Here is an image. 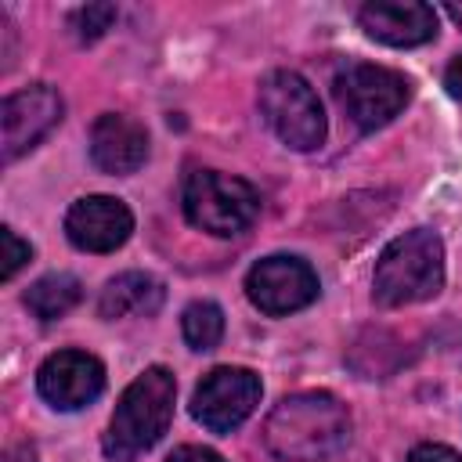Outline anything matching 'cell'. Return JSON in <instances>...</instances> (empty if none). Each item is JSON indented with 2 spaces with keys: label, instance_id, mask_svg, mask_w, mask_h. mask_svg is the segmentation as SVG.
Listing matches in <instances>:
<instances>
[{
  "label": "cell",
  "instance_id": "8",
  "mask_svg": "<svg viewBox=\"0 0 462 462\" xmlns=\"http://www.w3.org/2000/svg\"><path fill=\"white\" fill-rule=\"evenodd\" d=\"M318 274L307 260L300 256H289V253H274V256H263L249 267L245 274V296L256 310L271 314V318H282V314H292V310H303L318 300Z\"/></svg>",
  "mask_w": 462,
  "mask_h": 462
},
{
  "label": "cell",
  "instance_id": "20",
  "mask_svg": "<svg viewBox=\"0 0 462 462\" xmlns=\"http://www.w3.org/2000/svg\"><path fill=\"white\" fill-rule=\"evenodd\" d=\"M166 462H224L213 448H202V444H180Z\"/></svg>",
  "mask_w": 462,
  "mask_h": 462
},
{
  "label": "cell",
  "instance_id": "13",
  "mask_svg": "<svg viewBox=\"0 0 462 462\" xmlns=\"http://www.w3.org/2000/svg\"><path fill=\"white\" fill-rule=\"evenodd\" d=\"M90 159L101 173H134L148 159V130L134 116L105 112L90 126Z\"/></svg>",
  "mask_w": 462,
  "mask_h": 462
},
{
  "label": "cell",
  "instance_id": "11",
  "mask_svg": "<svg viewBox=\"0 0 462 462\" xmlns=\"http://www.w3.org/2000/svg\"><path fill=\"white\" fill-rule=\"evenodd\" d=\"M134 231V213L123 199L112 195H87L76 199L65 213V235L83 253H112Z\"/></svg>",
  "mask_w": 462,
  "mask_h": 462
},
{
  "label": "cell",
  "instance_id": "12",
  "mask_svg": "<svg viewBox=\"0 0 462 462\" xmlns=\"http://www.w3.org/2000/svg\"><path fill=\"white\" fill-rule=\"evenodd\" d=\"M357 22L386 47H419L437 36V11L419 0H372L357 11Z\"/></svg>",
  "mask_w": 462,
  "mask_h": 462
},
{
  "label": "cell",
  "instance_id": "16",
  "mask_svg": "<svg viewBox=\"0 0 462 462\" xmlns=\"http://www.w3.org/2000/svg\"><path fill=\"white\" fill-rule=\"evenodd\" d=\"M180 332L191 350H213L224 339V310L213 300H195L180 314Z\"/></svg>",
  "mask_w": 462,
  "mask_h": 462
},
{
  "label": "cell",
  "instance_id": "4",
  "mask_svg": "<svg viewBox=\"0 0 462 462\" xmlns=\"http://www.w3.org/2000/svg\"><path fill=\"white\" fill-rule=\"evenodd\" d=\"M180 206L191 227L217 238H231L260 217V191L242 177L220 170H195L184 180Z\"/></svg>",
  "mask_w": 462,
  "mask_h": 462
},
{
  "label": "cell",
  "instance_id": "22",
  "mask_svg": "<svg viewBox=\"0 0 462 462\" xmlns=\"http://www.w3.org/2000/svg\"><path fill=\"white\" fill-rule=\"evenodd\" d=\"M4 462H36V451H32V444H18L4 455Z\"/></svg>",
  "mask_w": 462,
  "mask_h": 462
},
{
  "label": "cell",
  "instance_id": "2",
  "mask_svg": "<svg viewBox=\"0 0 462 462\" xmlns=\"http://www.w3.org/2000/svg\"><path fill=\"white\" fill-rule=\"evenodd\" d=\"M173 401H177L173 372L162 365L144 368L116 401V411L101 437L105 455L112 462H134L137 455L155 448L173 422Z\"/></svg>",
  "mask_w": 462,
  "mask_h": 462
},
{
  "label": "cell",
  "instance_id": "17",
  "mask_svg": "<svg viewBox=\"0 0 462 462\" xmlns=\"http://www.w3.org/2000/svg\"><path fill=\"white\" fill-rule=\"evenodd\" d=\"M116 14H119L116 4H87V7H76V11H72L69 25L76 29V40H79V43H94V40H101V36L112 29Z\"/></svg>",
  "mask_w": 462,
  "mask_h": 462
},
{
  "label": "cell",
  "instance_id": "6",
  "mask_svg": "<svg viewBox=\"0 0 462 462\" xmlns=\"http://www.w3.org/2000/svg\"><path fill=\"white\" fill-rule=\"evenodd\" d=\"M332 94L339 108L361 126V130H379L386 126L411 97V79L397 69L372 65V61H350L336 72Z\"/></svg>",
  "mask_w": 462,
  "mask_h": 462
},
{
  "label": "cell",
  "instance_id": "23",
  "mask_svg": "<svg viewBox=\"0 0 462 462\" xmlns=\"http://www.w3.org/2000/svg\"><path fill=\"white\" fill-rule=\"evenodd\" d=\"M444 11H448V18H451V22H455V25L462 29V4H448Z\"/></svg>",
  "mask_w": 462,
  "mask_h": 462
},
{
  "label": "cell",
  "instance_id": "1",
  "mask_svg": "<svg viewBox=\"0 0 462 462\" xmlns=\"http://www.w3.org/2000/svg\"><path fill=\"white\" fill-rule=\"evenodd\" d=\"M350 444V411L328 390L282 397L263 422V448L282 462H325Z\"/></svg>",
  "mask_w": 462,
  "mask_h": 462
},
{
  "label": "cell",
  "instance_id": "14",
  "mask_svg": "<svg viewBox=\"0 0 462 462\" xmlns=\"http://www.w3.org/2000/svg\"><path fill=\"white\" fill-rule=\"evenodd\" d=\"M166 300V289L155 274L148 271H123L116 278L105 282L101 296H97V314L105 321L116 318H130V314H155Z\"/></svg>",
  "mask_w": 462,
  "mask_h": 462
},
{
  "label": "cell",
  "instance_id": "21",
  "mask_svg": "<svg viewBox=\"0 0 462 462\" xmlns=\"http://www.w3.org/2000/svg\"><path fill=\"white\" fill-rule=\"evenodd\" d=\"M444 90H448L455 101H462V54H455L451 65L444 69Z\"/></svg>",
  "mask_w": 462,
  "mask_h": 462
},
{
  "label": "cell",
  "instance_id": "19",
  "mask_svg": "<svg viewBox=\"0 0 462 462\" xmlns=\"http://www.w3.org/2000/svg\"><path fill=\"white\" fill-rule=\"evenodd\" d=\"M404 462H462V455L448 444H415Z\"/></svg>",
  "mask_w": 462,
  "mask_h": 462
},
{
  "label": "cell",
  "instance_id": "3",
  "mask_svg": "<svg viewBox=\"0 0 462 462\" xmlns=\"http://www.w3.org/2000/svg\"><path fill=\"white\" fill-rule=\"evenodd\" d=\"M444 285V242L430 227H411L386 242L375 260L372 296L383 307H408L433 300Z\"/></svg>",
  "mask_w": 462,
  "mask_h": 462
},
{
  "label": "cell",
  "instance_id": "15",
  "mask_svg": "<svg viewBox=\"0 0 462 462\" xmlns=\"http://www.w3.org/2000/svg\"><path fill=\"white\" fill-rule=\"evenodd\" d=\"M79 300H83V285H79V278L69 274V271L43 274V278H36V282L25 289V307H29L40 321H54V318L69 314Z\"/></svg>",
  "mask_w": 462,
  "mask_h": 462
},
{
  "label": "cell",
  "instance_id": "10",
  "mask_svg": "<svg viewBox=\"0 0 462 462\" xmlns=\"http://www.w3.org/2000/svg\"><path fill=\"white\" fill-rule=\"evenodd\" d=\"M36 390L58 411L87 408L105 390V365L87 350H58L36 368Z\"/></svg>",
  "mask_w": 462,
  "mask_h": 462
},
{
  "label": "cell",
  "instance_id": "18",
  "mask_svg": "<svg viewBox=\"0 0 462 462\" xmlns=\"http://www.w3.org/2000/svg\"><path fill=\"white\" fill-rule=\"evenodd\" d=\"M0 245H4V267H0V278L4 282H11L25 263H29V256H32V245L29 242H22L18 235H14V227H0Z\"/></svg>",
  "mask_w": 462,
  "mask_h": 462
},
{
  "label": "cell",
  "instance_id": "9",
  "mask_svg": "<svg viewBox=\"0 0 462 462\" xmlns=\"http://www.w3.org/2000/svg\"><path fill=\"white\" fill-rule=\"evenodd\" d=\"M61 97L47 83H32L25 90H14L0 105V123H4V162H14L29 148H36L58 123H61Z\"/></svg>",
  "mask_w": 462,
  "mask_h": 462
},
{
  "label": "cell",
  "instance_id": "7",
  "mask_svg": "<svg viewBox=\"0 0 462 462\" xmlns=\"http://www.w3.org/2000/svg\"><path fill=\"white\" fill-rule=\"evenodd\" d=\"M260 375L242 365H220L202 375L191 397V415L209 433H231L238 430L260 404Z\"/></svg>",
  "mask_w": 462,
  "mask_h": 462
},
{
  "label": "cell",
  "instance_id": "5",
  "mask_svg": "<svg viewBox=\"0 0 462 462\" xmlns=\"http://www.w3.org/2000/svg\"><path fill=\"white\" fill-rule=\"evenodd\" d=\"M260 112H263L267 126L278 134V141L289 144L292 152H314V148H321V141L328 134L325 108H321L314 87L292 69H274L263 76Z\"/></svg>",
  "mask_w": 462,
  "mask_h": 462
}]
</instances>
